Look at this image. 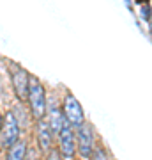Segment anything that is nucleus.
Returning <instances> with one entry per match:
<instances>
[{
    "label": "nucleus",
    "instance_id": "f03ea898",
    "mask_svg": "<svg viewBox=\"0 0 152 160\" xmlns=\"http://www.w3.org/2000/svg\"><path fill=\"white\" fill-rule=\"evenodd\" d=\"M20 141V123H18L16 116L12 112H7L2 121V128H0V142L4 148H11L12 144Z\"/></svg>",
    "mask_w": 152,
    "mask_h": 160
},
{
    "label": "nucleus",
    "instance_id": "20e7f679",
    "mask_svg": "<svg viewBox=\"0 0 152 160\" xmlns=\"http://www.w3.org/2000/svg\"><path fill=\"white\" fill-rule=\"evenodd\" d=\"M11 78H12V87H14V92H16L18 100H28V82H30V77L21 66L18 64H12V71H11Z\"/></svg>",
    "mask_w": 152,
    "mask_h": 160
},
{
    "label": "nucleus",
    "instance_id": "0eeeda50",
    "mask_svg": "<svg viewBox=\"0 0 152 160\" xmlns=\"http://www.w3.org/2000/svg\"><path fill=\"white\" fill-rule=\"evenodd\" d=\"M37 142L43 151H48L51 148V128L50 123L44 119L37 121Z\"/></svg>",
    "mask_w": 152,
    "mask_h": 160
},
{
    "label": "nucleus",
    "instance_id": "9b49d317",
    "mask_svg": "<svg viewBox=\"0 0 152 160\" xmlns=\"http://www.w3.org/2000/svg\"><path fill=\"white\" fill-rule=\"evenodd\" d=\"M46 160H62V155L58 149H50V153H48V158Z\"/></svg>",
    "mask_w": 152,
    "mask_h": 160
},
{
    "label": "nucleus",
    "instance_id": "39448f33",
    "mask_svg": "<svg viewBox=\"0 0 152 160\" xmlns=\"http://www.w3.org/2000/svg\"><path fill=\"white\" fill-rule=\"evenodd\" d=\"M76 146L83 158H89L94 153V133H92V128L85 123L76 130Z\"/></svg>",
    "mask_w": 152,
    "mask_h": 160
},
{
    "label": "nucleus",
    "instance_id": "6e6552de",
    "mask_svg": "<svg viewBox=\"0 0 152 160\" xmlns=\"http://www.w3.org/2000/svg\"><path fill=\"white\" fill-rule=\"evenodd\" d=\"M66 125V118H64V112L57 109V105H51L50 109V128L51 133H60Z\"/></svg>",
    "mask_w": 152,
    "mask_h": 160
},
{
    "label": "nucleus",
    "instance_id": "423d86ee",
    "mask_svg": "<svg viewBox=\"0 0 152 160\" xmlns=\"http://www.w3.org/2000/svg\"><path fill=\"white\" fill-rule=\"evenodd\" d=\"M58 139H60V155L66 160H71L74 157V151H76V137H74L73 126L67 121H66L62 132L58 133Z\"/></svg>",
    "mask_w": 152,
    "mask_h": 160
},
{
    "label": "nucleus",
    "instance_id": "f257e3e1",
    "mask_svg": "<svg viewBox=\"0 0 152 160\" xmlns=\"http://www.w3.org/2000/svg\"><path fill=\"white\" fill-rule=\"evenodd\" d=\"M28 103H30V110L37 121H41L46 114V92L44 87L35 77H30L28 82Z\"/></svg>",
    "mask_w": 152,
    "mask_h": 160
},
{
    "label": "nucleus",
    "instance_id": "1a4fd4ad",
    "mask_svg": "<svg viewBox=\"0 0 152 160\" xmlns=\"http://www.w3.org/2000/svg\"><path fill=\"white\" fill-rule=\"evenodd\" d=\"M27 153V142L25 141H18L16 144H12L11 148L7 149L6 160H23Z\"/></svg>",
    "mask_w": 152,
    "mask_h": 160
},
{
    "label": "nucleus",
    "instance_id": "7ed1b4c3",
    "mask_svg": "<svg viewBox=\"0 0 152 160\" xmlns=\"http://www.w3.org/2000/svg\"><path fill=\"white\" fill-rule=\"evenodd\" d=\"M64 118H66V121H67L71 126H76V128H80V126L85 123V116H83V110H81V105L78 103V100L73 96V94H67V96L64 98Z\"/></svg>",
    "mask_w": 152,
    "mask_h": 160
},
{
    "label": "nucleus",
    "instance_id": "f8f14e48",
    "mask_svg": "<svg viewBox=\"0 0 152 160\" xmlns=\"http://www.w3.org/2000/svg\"><path fill=\"white\" fill-rule=\"evenodd\" d=\"M0 128H2V114H0Z\"/></svg>",
    "mask_w": 152,
    "mask_h": 160
},
{
    "label": "nucleus",
    "instance_id": "9d476101",
    "mask_svg": "<svg viewBox=\"0 0 152 160\" xmlns=\"http://www.w3.org/2000/svg\"><path fill=\"white\" fill-rule=\"evenodd\" d=\"M92 160H108L104 149H103V148H96V149H94V153H92Z\"/></svg>",
    "mask_w": 152,
    "mask_h": 160
}]
</instances>
